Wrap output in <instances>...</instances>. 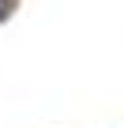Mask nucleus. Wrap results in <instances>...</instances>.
Segmentation results:
<instances>
[{
  "mask_svg": "<svg viewBox=\"0 0 124 128\" xmlns=\"http://www.w3.org/2000/svg\"><path fill=\"white\" fill-rule=\"evenodd\" d=\"M15 8V0H0V19H8V12Z\"/></svg>",
  "mask_w": 124,
  "mask_h": 128,
  "instance_id": "obj_1",
  "label": "nucleus"
}]
</instances>
